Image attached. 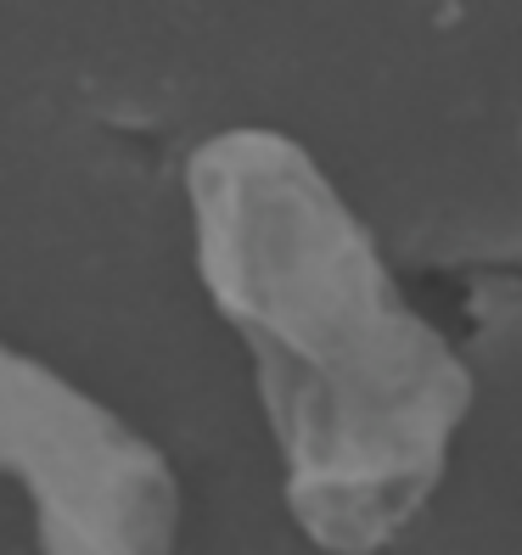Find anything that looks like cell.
I'll list each match as a JSON object with an SVG mask.
<instances>
[{"mask_svg":"<svg viewBox=\"0 0 522 555\" xmlns=\"http://www.w3.org/2000/svg\"><path fill=\"white\" fill-rule=\"evenodd\" d=\"M186 197L198 275L253 353L292 521L332 555L394 544L444 482L472 371L292 135L219 129L186 157Z\"/></svg>","mask_w":522,"mask_h":555,"instance_id":"obj_1","label":"cell"},{"mask_svg":"<svg viewBox=\"0 0 522 555\" xmlns=\"http://www.w3.org/2000/svg\"><path fill=\"white\" fill-rule=\"evenodd\" d=\"M0 472L28 482L40 555H175L163 449L35 353L0 343Z\"/></svg>","mask_w":522,"mask_h":555,"instance_id":"obj_2","label":"cell"}]
</instances>
